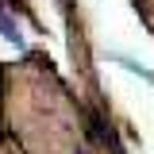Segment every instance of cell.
<instances>
[{"instance_id":"6da1fadb","label":"cell","mask_w":154,"mask_h":154,"mask_svg":"<svg viewBox=\"0 0 154 154\" xmlns=\"http://www.w3.org/2000/svg\"><path fill=\"white\" fill-rule=\"evenodd\" d=\"M0 31H4V38H8V42H19V27L8 19V12H4V8H0Z\"/></svg>"},{"instance_id":"3957f363","label":"cell","mask_w":154,"mask_h":154,"mask_svg":"<svg viewBox=\"0 0 154 154\" xmlns=\"http://www.w3.org/2000/svg\"><path fill=\"white\" fill-rule=\"evenodd\" d=\"M81 154H85V150H81Z\"/></svg>"},{"instance_id":"7a4b0ae2","label":"cell","mask_w":154,"mask_h":154,"mask_svg":"<svg viewBox=\"0 0 154 154\" xmlns=\"http://www.w3.org/2000/svg\"><path fill=\"white\" fill-rule=\"evenodd\" d=\"M0 104H4V73H0Z\"/></svg>"}]
</instances>
